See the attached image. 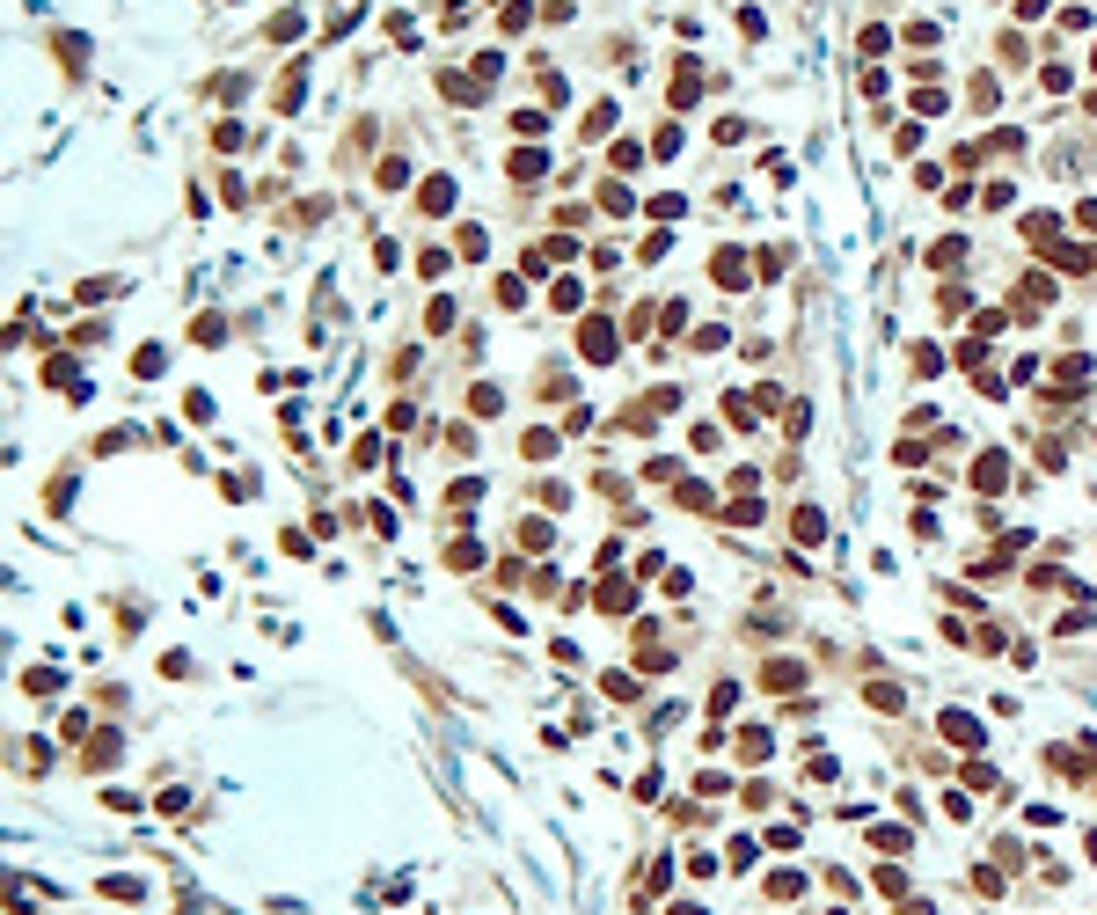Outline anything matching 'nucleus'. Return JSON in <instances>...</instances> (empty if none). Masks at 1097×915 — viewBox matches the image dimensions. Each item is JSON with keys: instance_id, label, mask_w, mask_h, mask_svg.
Masks as SVG:
<instances>
[{"instance_id": "1", "label": "nucleus", "mask_w": 1097, "mask_h": 915, "mask_svg": "<svg viewBox=\"0 0 1097 915\" xmlns=\"http://www.w3.org/2000/svg\"><path fill=\"white\" fill-rule=\"evenodd\" d=\"M585 359H615V330H608V322H585Z\"/></svg>"}, {"instance_id": "2", "label": "nucleus", "mask_w": 1097, "mask_h": 915, "mask_svg": "<svg viewBox=\"0 0 1097 915\" xmlns=\"http://www.w3.org/2000/svg\"><path fill=\"white\" fill-rule=\"evenodd\" d=\"M944 740H966V747H980V725H973V718H959V711H951V718H944Z\"/></svg>"}]
</instances>
